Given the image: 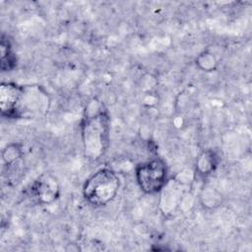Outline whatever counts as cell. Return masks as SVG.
I'll return each instance as SVG.
<instances>
[{
  "mask_svg": "<svg viewBox=\"0 0 252 252\" xmlns=\"http://www.w3.org/2000/svg\"><path fill=\"white\" fill-rule=\"evenodd\" d=\"M51 106V96L38 84L2 82L0 85L1 115L13 120L44 118Z\"/></svg>",
  "mask_w": 252,
  "mask_h": 252,
  "instance_id": "obj_1",
  "label": "cell"
},
{
  "mask_svg": "<svg viewBox=\"0 0 252 252\" xmlns=\"http://www.w3.org/2000/svg\"><path fill=\"white\" fill-rule=\"evenodd\" d=\"M110 114L104 102L97 97L89 99L80 121V135L85 157L93 161L106 154L110 144Z\"/></svg>",
  "mask_w": 252,
  "mask_h": 252,
  "instance_id": "obj_2",
  "label": "cell"
},
{
  "mask_svg": "<svg viewBox=\"0 0 252 252\" xmlns=\"http://www.w3.org/2000/svg\"><path fill=\"white\" fill-rule=\"evenodd\" d=\"M121 180L118 173L110 167H101L92 173L84 182V199L94 207H103L112 202L118 194Z\"/></svg>",
  "mask_w": 252,
  "mask_h": 252,
  "instance_id": "obj_3",
  "label": "cell"
},
{
  "mask_svg": "<svg viewBox=\"0 0 252 252\" xmlns=\"http://www.w3.org/2000/svg\"><path fill=\"white\" fill-rule=\"evenodd\" d=\"M196 178L194 171L182 170L175 176L170 177L161 191L158 193L159 210L165 217L172 216L181 207L188 196L192 183Z\"/></svg>",
  "mask_w": 252,
  "mask_h": 252,
  "instance_id": "obj_4",
  "label": "cell"
},
{
  "mask_svg": "<svg viewBox=\"0 0 252 252\" xmlns=\"http://www.w3.org/2000/svg\"><path fill=\"white\" fill-rule=\"evenodd\" d=\"M134 176L140 190L149 195L158 194L170 178L168 165L159 157L149 158L137 164Z\"/></svg>",
  "mask_w": 252,
  "mask_h": 252,
  "instance_id": "obj_5",
  "label": "cell"
},
{
  "mask_svg": "<svg viewBox=\"0 0 252 252\" xmlns=\"http://www.w3.org/2000/svg\"><path fill=\"white\" fill-rule=\"evenodd\" d=\"M31 196L41 205H51L61 195L58 179L51 173H42L32 183L30 187Z\"/></svg>",
  "mask_w": 252,
  "mask_h": 252,
  "instance_id": "obj_6",
  "label": "cell"
},
{
  "mask_svg": "<svg viewBox=\"0 0 252 252\" xmlns=\"http://www.w3.org/2000/svg\"><path fill=\"white\" fill-rule=\"evenodd\" d=\"M220 163V157L216 150H203L197 157L195 161V176L206 178L212 175Z\"/></svg>",
  "mask_w": 252,
  "mask_h": 252,
  "instance_id": "obj_7",
  "label": "cell"
},
{
  "mask_svg": "<svg viewBox=\"0 0 252 252\" xmlns=\"http://www.w3.org/2000/svg\"><path fill=\"white\" fill-rule=\"evenodd\" d=\"M0 68L3 72H11L17 66V56L11 39L2 33L0 43Z\"/></svg>",
  "mask_w": 252,
  "mask_h": 252,
  "instance_id": "obj_8",
  "label": "cell"
},
{
  "mask_svg": "<svg viewBox=\"0 0 252 252\" xmlns=\"http://www.w3.org/2000/svg\"><path fill=\"white\" fill-rule=\"evenodd\" d=\"M201 205L209 210L220 207L222 203L221 194L212 186H206L202 188L199 195Z\"/></svg>",
  "mask_w": 252,
  "mask_h": 252,
  "instance_id": "obj_9",
  "label": "cell"
},
{
  "mask_svg": "<svg viewBox=\"0 0 252 252\" xmlns=\"http://www.w3.org/2000/svg\"><path fill=\"white\" fill-rule=\"evenodd\" d=\"M218 64L219 63L216 55L208 49L200 52L195 58L196 67L199 70L206 73H211L216 71L218 68Z\"/></svg>",
  "mask_w": 252,
  "mask_h": 252,
  "instance_id": "obj_10",
  "label": "cell"
},
{
  "mask_svg": "<svg viewBox=\"0 0 252 252\" xmlns=\"http://www.w3.org/2000/svg\"><path fill=\"white\" fill-rule=\"evenodd\" d=\"M2 159L5 165L12 166L17 163L24 156L23 146L20 143H10L2 150Z\"/></svg>",
  "mask_w": 252,
  "mask_h": 252,
  "instance_id": "obj_11",
  "label": "cell"
}]
</instances>
